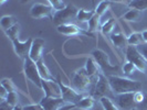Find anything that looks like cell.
I'll use <instances>...</instances> for the list:
<instances>
[{
  "label": "cell",
  "mask_w": 147,
  "mask_h": 110,
  "mask_svg": "<svg viewBox=\"0 0 147 110\" xmlns=\"http://www.w3.org/2000/svg\"><path fill=\"white\" fill-rule=\"evenodd\" d=\"M109 81L111 84V87L113 89L114 94H125V93H135L142 90V83L136 81H132L125 77L119 76H109Z\"/></svg>",
  "instance_id": "cell-1"
},
{
  "label": "cell",
  "mask_w": 147,
  "mask_h": 110,
  "mask_svg": "<svg viewBox=\"0 0 147 110\" xmlns=\"http://www.w3.org/2000/svg\"><path fill=\"white\" fill-rule=\"evenodd\" d=\"M93 59H95L97 65L100 67L101 72L105 76H117V73L119 72V67L117 65H112L109 59V55L102 50H95L92 52Z\"/></svg>",
  "instance_id": "cell-2"
},
{
  "label": "cell",
  "mask_w": 147,
  "mask_h": 110,
  "mask_svg": "<svg viewBox=\"0 0 147 110\" xmlns=\"http://www.w3.org/2000/svg\"><path fill=\"white\" fill-rule=\"evenodd\" d=\"M78 12H79V9H76L73 5H67L64 9L54 12L52 22H53V24H54L55 27H59V25H62V24L71 23L72 20L76 19Z\"/></svg>",
  "instance_id": "cell-3"
},
{
  "label": "cell",
  "mask_w": 147,
  "mask_h": 110,
  "mask_svg": "<svg viewBox=\"0 0 147 110\" xmlns=\"http://www.w3.org/2000/svg\"><path fill=\"white\" fill-rule=\"evenodd\" d=\"M92 96H93L94 99H101L103 97L112 98L114 96V91L111 87L109 78L103 73H101L100 76H98V81H97V83H96L94 88H93Z\"/></svg>",
  "instance_id": "cell-4"
},
{
  "label": "cell",
  "mask_w": 147,
  "mask_h": 110,
  "mask_svg": "<svg viewBox=\"0 0 147 110\" xmlns=\"http://www.w3.org/2000/svg\"><path fill=\"white\" fill-rule=\"evenodd\" d=\"M23 61H24V64H23V72H24L26 77H27L30 81H32L38 88L42 89V78H41L40 73H39L37 63L33 62L29 56L26 57Z\"/></svg>",
  "instance_id": "cell-5"
},
{
  "label": "cell",
  "mask_w": 147,
  "mask_h": 110,
  "mask_svg": "<svg viewBox=\"0 0 147 110\" xmlns=\"http://www.w3.org/2000/svg\"><path fill=\"white\" fill-rule=\"evenodd\" d=\"M126 59L136 66V68L144 74H147V61L140 54L136 46L128 45L126 49Z\"/></svg>",
  "instance_id": "cell-6"
},
{
  "label": "cell",
  "mask_w": 147,
  "mask_h": 110,
  "mask_svg": "<svg viewBox=\"0 0 147 110\" xmlns=\"http://www.w3.org/2000/svg\"><path fill=\"white\" fill-rule=\"evenodd\" d=\"M73 85L75 89L80 90V91H88L93 85L95 86V84L93 83L92 78L88 76L85 67L80 68V69H78L75 72L73 76Z\"/></svg>",
  "instance_id": "cell-7"
},
{
  "label": "cell",
  "mask_w": 147,
  "mask_h": 110,
  "mask_svg": "<svg viewBox=\"0 0 147 110\" xmlns=\"http://www.w3.org/2000/svg\"><path fill=\"white\" fill-rule=\"evenodd\" d=\"M115 105L121 110H135L138 106L134 99V93L115 95Z\"/></svg>",
  "instance_id": "cell-8"
},
{
  "label": "cell",
  "mask_w": 147,
  "mask_h": 110,
  "mask_svg": "<svg viewBox=\"0 0 147 110\" xmlns=\"http://www.w3.org/2000/svg\"><path fill=\"white\" fill-rule=\"evenodd\" d=\"M58 83H59L61 91H62V99H63L66 103H74V105H76V103H79L82 98L84 97L82 94L76 93V91H75L74 89H72L71 87L65 86V85L61 81L60 77L58 78Z\"/></svg>",
  "instance_id": "cell-9"
},
{
  "label": "cell",
  "mask_w": 147,
  "mask_h": 110,
  "mask_svg": "<svg viewBox=\"0 0 147 110\" xmlns=\"http://www.w3.org/2000/svg\"><path fill=\"white\" fill-rule=\"evenodd\" d=\"M53 11L54 9L51 6H47V5H42V3H36L33 5L31 10H30V15L34 19H42V18H50L53 19Z\"/></svg>",
  "instance_id": "cell-10"
},
{
  "label": "cell",
  "mask_w": 147,
  "mask_h": 110,
  "mask_svg": "<svg viewBox=\"0 0 147 110\" xmlns=\"http://www.w3.org/2000/svg\"><path fill=\"white\" fill-rule=\"evenodd\" d=\"M42 90L45 94V97L53 98H62V91L58 81H44L42 79Z\"/></svg>",
  "instance_id": "cell-11"
},
{
  "label": "cell",
  "mask_w": 147,
  "mask_h": 110,
  "mask_svg": "<svg viewBox=\"0 0 147 110\" xmlns=\"http://www.w3.org/2000/svg\"><path fill=\"white\" fill-rule=\"evenodd\" d=\"M32 42H33V39L29 37L26 42H20L18 39H16L12 41V45H13V49H15L16 54L20 57V59H26L28 57L30 54V50H31V46H32Z\"/></svg>",
  "instance_id": "cell-12"
},
{
  "label": "cell",
  "mask_w": 147,
  "mask_h": 110,
  "mask_svg": "<svg viewBox=\"0 0 147 110\" xmlns=\"http://www.w3.org/2000/svg\"><path fill=\"white\" fill-rule=\"evenodd\" d=\"M57 30H58L59 33L64 34V35H69V37H71V35H78V34H85V35H88V37H93V33L86 32V31L82 30L81 28H79L78 25L72 24V23L59 25V27H57Z\"/></svg>",
  "instance_id": "cell-13"
},
{
  "label": "cell",
  "mask_w": 147,
  "mask_h": 110,
  "mask_svg": "<svg viewBox=\"0 0 147 110\" xmlns=\"http://www.w3.org/2000/svg\"><path fill=\"white\" fill-rule=\"evenodd\" d=\"M64 103H66L62 98H53V97H45V96L40 101V105L43 107L44 110H58Z\"/></svg>",
  "instance_id": "cell-14"
},
{
  "label": "cell",
  "mask_w": 147,
  "mask_h": 110,
  "mask_svg": "<svg viewBox=\"0 0 147 110\" xmlns=\"http://www.w3.org/2000/svg\"><path fill=\"white\" fill-rule=\"evenodd\" d=\"M43 46H44V40H42V39H34L33 40L29 54V57L33 62L37 63L39 59H41V54H42Z\"/></svg>",
  "instance_id": "cell-15"
},
{
  "label": "cell",
  "mask_w": 147,
  "mask_h": 110,
  "mask_svg": "<svg viewBox=\"0 0 147 110\" xmlns=\"http://www.w3.org/2000/svg\"><path fill=\"white\" fill-rule=\"evenodd\" d=\"M98 68H100V67H98L97 63L95 62V59H88L86 64H85V69H86L88 76L92 78V81H93L94 84L97 83V81H98V76H100V74H101Z\"/></svg>",
  "instance_id": "cell-16"
},
{
  "label": "cell",
  "mask_w": 147,
  "mask_h": 110,
  "mask_svg": "<svg viewBox=\"0 0 147 110\" xmlns=\"http://www.w3.org/2000/svg\"><path fill=\"white\" fill-rule=\"evenodd\" d=\"M111 41L118 49H124L126 46H128L127 42V37L123 33H118V34H112L111 35Z\"/></svg>",
  "instance_id": "cell-17"
},
{
  "label": "cell",
  "mask_w": 147,
  "mask_h": 110,
  "mask_svg": "<svg viewBox=\"0 0 147 110\" xmlns=\"http://www.w3.org/2000/svg\"><path fill=\"white\" fill-rule=\"evenodd\" d=\"M37 66H38V69H39V73H40V76L41 78L44 79V81H53L54 77L51 75L49 68L47 67V65L43 63L42 59H39L37 62Z\"/></svg>",
  "instance_id": "cell-18"
},
{
  "label": "cell",
  "mask_w": 147,
  "mask_h": 110,
  "mask_svg": "<svg viewBox=\"0 0 147 110\" xmlns=\"http://www.w3.org/2000/svg\"><path fill=\"white\" fill-rule=\"evenodd\" d=\"M95 105V99L93 96H86L83 97L79 103H76V108H80L82 110H91Z\"/></svg>",
  "instance_id": "cell-19"
},
{
  "label": "cell",
  "mask_w": 147,
  "mask_h": 110,
  "mask_svg": "<svg viewBox=\"0 0 147 110\" xmlns=\"http://www.w3.org/2000/svg\"><path fill=\"white\" fill-rule=\"evenodd\" d=\"M123 19L129 22H138L142 19V11L137 9H129L125 15H123Z\"/></svg>",
  "instance_id": "cell-20"
},
{
  "label": "cell",
  "mask_w": 147,
  "mask_h": 110,
  "mask_svg": "<svg viewBox=\"0 0 147 110\" xmlns=\"http://www.w3.org/2000/svg\"><path fill=\"white\" fill-rule=\"evenodd\" d=\"M94 15H95V10L94 11H86L84 9H80L78 12V15H76V21L80 22V23L88 22Z\"/></svg>",
  "instance_id": "cell-21"
},
{
  "label": "cell",
  "mask_w": 147,
  "mask_h": 110,
  "mask_svg": "<svg viewBox=\"0 0 147 110\" xmlns=\"http://www.w3.org/2000/svg\"><path fill=\"white\" fill-rule=\"evenodd\" d=\"M0 24L3 31H7L8 29H10L11 27L17 24V20L13 15H3L0 20Z\"/></svg>",
  "instance_id": "cell-22"
},
{
  "label": "cell",
  "mask_w": 147,
  "mask_h": 110,
  "mask_svg": "<svg viewBox=\"0 0 147 110\" xmlns=\"http://www.w3.org/2000/svg\"><path fill=\"white\" fill-rule=\"evenodd\" d=\"M127 42H128V45H133V46H138L140 44L145 43L142 33H138V32L132 33L129 37H127Z\"/></svg>",
  "instance_id": "cell-23"
},
{
  "label": "cell",
  "mask_w": 147,
  "mask_h": 110,
  "mask_svg": "<svg viewBox=\"0 0 147 110\" xmlns=\"http://www.w3.org/2000/svg\"><path fill=\"white\" fill-rule=\"evenodd\" d=\"M100 19H101V17L97 15V13H95V15L92 17V19L88 22V29L90 33L98 31V28H100Z\"/></svg>",
  "instance_id": "cell-24"
},
{
  "label": "cell",
  "mask_w": 147,
  "mask_h": 110,
  "mask_svg": "<svg viewBox=\"0 0 147 110\" xmlns=\"http://www.w3.org/2000/svg\"><path fill=\"white\" fill-rule=\"evenodd\" d=\"M128 7L131 9H137L140 11L147 10V0H132L128 3Z\"/></svg>",
  "instance_id": "cell-25"
},
{
  "label": "cell",
  "mask_w": 147,
  "mask_h": 110,
  "mask_svg": "<svg viewBox=\"0 0 147 110\" xmlns=\"http://www.w3.org/2000/svg\"><path fill=\"white\" fill-rule=\"evenodd\" d=\"M111 3H112V2H111V0H103V1H101V2H100V5L96 7L95 13H97L100 17H102V15H103L104 13L109 10Z\"/></svg>",
  "instance_id": "cell-26"
},
{
  "label": "cell",
  "mask_w": 147,
  "mask_h": 110,
  "mask_svg": "<svg viewBox=\"0 0 147 110\" xmlns=\"http://www.w3.org/2000/svg\"><path fill=\"white\" fill-rule=\"evenodd\" d=\"M19 31H20V25L17 23L13 27H11L10 29H8L7 31H5L6 35H7L11 41H13L16 39H18V34H19Z\"/></svg>",
  "instance_id": "cell-27"
},
{
  "label": "cell",
  "mask_w": 147,
  "mask_h": 110,
  "mask_svg": "<svg viewBox=\"0 0 147 110\" xmlns=\"http://www.w3.org/2000/svg\"><path fill=\"white\" fill-rule=\"evenodd\" d=\"M100 101L103 106L104 110H119L118 107L111 100V98H107V97H103L100 99Z\"/></svg>",
  "instance_id": "cell-28"
},
{
  "label": "cell",
  "mask_w": 147,
  "mask_h": 110,
  "mask_svg": "<svg viewBox=\"0 0 147 110\" xmlns=\"http://www.w3.org/2000/svg\"><path fill=\"white\" fill-rule=\"evenodd\" d=\"M114 25H115V20L114 19H110L106 23H104L103 27L101 28V31L104 35H110L111 32L114 29Z\"/></svg>",
  "instance_id": "cell-29"
},
{
  "label": "cell",
  "mask_w": 147,
  "mask_h": 110,
  "mask_svg": "<svg viewBox=\"0 0 147 110\" xmlns=\"http://www.w3.org/2000/svg\"><path fill=\"white\" fill-rule=\"evenodd\" d=\"M1 86L7 89L8 93H12V91H18V89L16 87V85L13 84V81L9 78H3L1 81Z\"/></svg>",
  "instance_id": "cell-30"
},
{
  "label": "cell",
  "mask_w": 147,
  "mask_h": 110,
  "mask_svg": "<svg viewBox=\"0 0 147 110\" xmlns=\"http://www.w3.org/2000/svg\"><path fill=\"white\" fill-rule=\"evenodd\" d=\"M5 100H6L9 105H11L12 107L18 106V103H19V96H18V93H17V91L9 93L7 96V98H6Z\"/></svg>",
  "instance_id": "cell-31"
},
{
  "label": "cell",
  "mask_w": 147,
  "mask_h": 110,
  "mask_svg": "<svg viewBox=\"0 0 147 110\" xmlns=\"http://www.w3.org/2000/svg\"><path fill=\"white\" fill-rule=\"evenodd\" d=\"M135 69H137V68H136V66L134 65L133 63L126 62L125 64H124V66H123V74H124L125 76H129V75L134 74Z\"/></svg>",
  "instance_id": "cell-32"
},
{
  "label": "cell",
  "mask_w": 147,
  "mask_h": 110,
  "mask_svg": "<svg viewBox=\"0 0 147 110\" xmlns=\"http://www.w3.org/2000/svg\"><path fill=\"white\" fill-rule=\"evenodd\" d=\"M50 2V6H51L55 11H59V10H62L66 7L65 3L63 2V0H48Z\"/></svg>",
  "instance_id": "cell-33"
},
{
  "label": "cell",
  "mask_w": 147,
  "mask_h": 110,
  "mask_svg": "<svg viewBox=\"0 0 147 110\" xmlns=\"http://www.w3.org/2000/svg\"><path fill=\"white\" fill-rule=\"evenodd\" d=\"M137 47V50H138V52H140V54L145 57V59L147 61V42H145V43L140 44V45H138V46H136Z\"/></svg>",
  "instance_id": "cell-34"
},
{
  "label": "cell",
  "mask_w": 147,
  "mask_h": 110,
  "mask_svg": "<svg viewBox=\"0 0 147 110\" xmlns=\"http://www.w3.org/2000/svg\"><path fill=\"white\" fill-rule=\"evenodd\" d=\"M134 99H135V101H136L137 105H140V103L144 100V93L140 91V90L135 91V93H134Z\"/></svg>",
  "instance_id": "cell-35"
},
{
  "label": "cell",
  "mask_w": 147,
  "mask_h": 110,
  "mask_svg": "<svg viewBox=\"0 0 147 110\" xmlns=\"http://www.w3.org/2000/svg\"><path fill=\"white\" fill-rule=\"evenodd\" d=\"M23 110H44V109L40 103H36V105L24 106V107H23Z\"/></svg>",
  "instance_id": "cell-36"
},
{
  "label": "cell",
  "mask_w": 147,
  "mask_h": 110,
  "mask_svg": "<svg viewBox=\"0 0 147 110\" xmlns=\"http://www.w3.org/2000/svg\"><path fill=\"white\" fill-rule=\"evenodd\" d=\"M13 108L15 107H12L11 105H9L6 100H2L1 103H0V110H13Z\"/></svg>",
  "instance_id": "cell-37"
},
{
  "label": "cell",
  "mask_w": 147,
  "mask_h": 110,
  "mask_svg": "<svg viewBox=\"0 0 147 110\" xmlns=\"http://www.w3.org/2000/svg\"><path fill=\"white\" fill-rule=\"evenodd\" d=\"M137 108H140V110H147V93L144 94V100L137 106Z\"/></svg>",
  "instance_id": "cell-38"
},
{
  "label": "cell",
  "mask_w": 147,
  "mask_h": 110,
  "mask_svg": "<svg viewBox=\"0 0 147 110\" xmlns=\"http://www.w3.org/2000/svg\"><path fill=\"white\" fill-rule=\"evenodd\" d=\"M74 108H76V105H74V103H64L58 110H72Z\"/></svg>",
  "instance_id": "cell-39"
},
{
  "label": "cell",
  "mask_w": 147,
  "mask_h": 110,
  "mask_svg": "<svg viewBox=\"0 0 147 110\" xmlns=\"http://www.w3.org/2000/svg\"><path fill=\"white\" fill-rule=\"evenodd\" d=\"M8 94H9V93L7 91V89L1 86V87H0V98H1L2 100H5V99L7 98Z\"/></svg>",
  "instance_id": "cell-40"
},
{
  "label": "cell",
  "mask_w": 147,
  "mask_h": 110,
  "mask_svg": "<svg viewBox=\"0 0 147 110\" xmlns=\"http://www.w3.org/2000/svg\"><path fill=\"white\" fill-rule=\"evenodd\" d=\"M142 35H143V39H144V41H145V42H147V30H146V31H143Z\"/></svg>",
  "instance_id": "cell-41"
},
{
  "label": "cell",
  "mask_w": 147,
  "mask_h": 110,
  "mask_svg": "<svg viewBox=\"0 0 147 110\" xmlns=\"http://www.w3.org/2000/svg\"><path fill=\"white\" fill-rule=\"evenodd\" d=\"M114 1H115V2H127V5H128L132 0H114Z\"/></svg>",
  "instance_id": "cell-42"
},
{
  "label": "cell",
  "mask_w": 147,
  "mask_h": 110,
  "mask_svg": "<svg viewBox=\"0 0 147 110\" xmlns=\"http://www.w3.org/2000/svg\"><path fill=\"white\" fill-rule=\"evenodd\" d=\"M13 110H23V107H20V106L18 105V106H16L15 108H13Z\"/></svg>",
  "instance_id": "cell-43"
},
{
  "label": "cell",
  "mask_w": 147,
  "mask_h": 110,
  "mask_svg": "<svg viewBox=\"0 0 147 110\" xmlns=\"http://www.w3.org/2000/svg\"><path fill=\"white\" fill-rule=\"evenodd\" d=\"M21 1V3H27V2H29L30 0H20Z\"/></svg>",
  "instance_id": "cell-44"
},
{
  "label": "cell",
  "mask_w": 147,
  "mask_h": 110,
  "mask_svg": "<svg viewBox=\"0 0 147 110\" xmlns=\"http://www.w3.org/2000/svg\"><path fill=\"white\" fill-rule=\"evenodd\" d=\"M6 1H7V0H0V3H1V5H3Z\"/></svg>",
  "instance_id": "cell-45"
},
{
  "label": "cell",
  "mask_w": 147,
  "mask_h": 110,
  "mask_svg": "<svg viewBox=\"0 0 147 110\" xmlns=\"http://www.w3.org/2000/svg\"><path fill=\"white\" fill-rule=\"evenodd\" d=\"M92 1H94V0H92Z\"/></svg>",
  "instance_id": "cell-46"
}]
</instances>
